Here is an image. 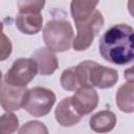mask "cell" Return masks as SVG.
<instances>
[{"instance_id":"cell-7","label":"cell","mask_w":134,"mask_h":134,"mask_svg":"<svg viewBox=\"0 0 134 134\" xmlns=\"http://www.w3.org/2000/svg\"><path fill=\"white\" fill-rule=\"evenodd\" d=\"M70 98L73 108L81 116L91 113L98 104L97 91L92 87H83L77 89Z\"/></svg>"},{"instance_id":"cell-13","label":"cell","mask_w":134,"mask_h":134,"mask_svg":"<svg viewBox=\"0 0 134 134\" xmlns=\"http://www.w3.org/2000/svg\"><path fill=\"white\" fill-rule=\"evenodd\" d=\"M133 92H134L133 82H126L118 88L115 95V102L120 111L126 113H132L134 111Z\"/></svg>"},{"instance_id":"cell-9","label":"cell","mask_w":134,"mask_h":134,"mask_svg":"<svg viewBox=\"0 0 134 134\" xmlns=\"http://www.w3.org/2000/svg\"><path fill=\"white\" fill-rule=\"evenodd\" d=\"M31 59L37 63L38 72L41 75H50L59 67L57 55L46 47H42L36 50L32 53Z\"/></svg>"},{"instance_id":"cell-20","label":"cell","mask_w":134,"mask_h":134,"mask_svg":"<svg viewBox=\"0 0 134 134\" xmlns=\"http://www.w3.org/2000/svg\"><path fill=\"white\" fill-rule=\"evenodd\" d=\"M1 85H2V72L0 70V87H1Z\"/></svg>"},{"instance_id":"cell-14","label":"cell","mask_w":134,"mask_h":134,"mask_svg":"<svg viewBox=\"0 0 134 134\" xmlns=\"http://www.w3.org/2000/svg\"><path fill=\"white\" fill-rule=\"evenodd\" d=\"M98 2L92 1H83V0H74L70 3L71 15L74 21L83 19L89 15H91L96 8Z\"/></svg>"},{"instance_id":"cell-19","label":"cell","mask_w":134,"mask_h":134,"mask_svg":"<svg viewBox=\"0 0 134 134\" xmlns=\"http://www.w3.org/2000/svg\"><path fill=\"white\" fill-rule=\"evenodd\" d=\"M133 69L129 68L127 71H125V79H127V82H133Z\"/></svg>"},{"instance_id":"cell-16","label":"cell","mask_w":134,"mask_h":134,"mask_svg":"<svg viewBox=\"0 0 134 134\" xmlns=\"http://www.w3.org/2000/svg\"><path fill=\"white\" fill-rule=\"evenodd\" d=\"M18 134H49L47 127L39 120H29L21 126Z\"/></svg>"},{"instance_id":"cell-15","label":"cell","mask_w":134,"mask_h":134,"mask_svg":"<svg viewBox=\"0 0 134 134\" xmlns=\"http://www.w3.org/2000/svg\"><path fill=\"white\" fill-rule=\"evenodd\" d=\"M19 127L18 117L12 112H5L0 116V134H13Z\"/></svg>"},{"instance_id":"cell-11","label":"cell","mask_w":134,"mask_h":134,"mask_svg":"<svg viewBox=\"0 0 134 134\" xmlns=\"http://www.w3.org/2000/svg\"><path fill=\"white\" fill-rule=\"evenodd\" d=\"M43 17L41 14L18 13L16 17L17 28L25 35H36L42 29Z\"/></svg>"},{"instance_id":"cell-2","label":"cell","mask_w":134,"mask_h":134,"mask_svg":"<svg viewBox=\"0 0 134 134\" xmlns=\"http://www.w3.org/2000/svg\"><path fill=\"white\" fill-rule=\"evenodd\" d=\"M43 39L52 52H65L72 46L74 32L71 24L64 19H52L43 28Z\"/></svg>"},{"instance_id":"cell-5","label":"cell","mask_w":134,"mask_h":134,"mask_svg":"<svg viewBox=\"0 0 134 134\" xmlns=\"http://www.w3.org/2000/svg\"><path fill=\"white\" fill-rule=\"evenodd\" d=\"M38 73L37 63L30 58H20L16 60L4 75V83L20 88L26 86L35 79Z\"/></svg>"},{"instance_id":"cell-3","label":"cell","mask_w":134,"mask_h":134,"mask_svg":"<svg viewBox=\"0 0 134 134\" xmlns=\"http://www.w3.org/2000/svg\"><path fill=\"white\" fill-rule=\"evenodd\" d=\"M75 22L76 36L72 42V48L76 51H84L90 47L94 38L104 26V17L102 13L95 9L91 15Z\"/></svg>"},{"instance_id":"cell-1","label":"cell","mask_w":134,"mask_h":134,"mask_svg":"<svg viewBox=\"0 0 134 134\" xmlns=\"http://www.w3.org/2000/svg\"><path fill=\"white\" fill-rule=\"evenodd\" d=\"M134 30L128 24H115L107 29L98 43L99 54L115 65H126L133 61Z\"/></svg>"},{"instance_id":"cell-12","label":"cell","mask_w":134,"mask_h":134,"mask_svg":"<svg viewBox=\"0 0 134 134\" xmlns=\"http://www.w3.org/2000/svg\"><path fill=\"white\" fill-rule=\"evenodd\" d=\"M116 116L110 110H103L93 114L89 119L90 129L96 133H107L114 129Z\"/></svg>"},{"instance_id":"cell-17","label":"cell","mask_w":134,"mask_h":134,"mask_svg":"<svg viewBox=\"0 0 134 134\" xmlns=\"http://www.w3.org/2000/svg\"><path fill=\"white\" fill-rule=\"evenodd\" d=\"M17 4L19 13L41 14V10L45 5V1H19Z\"/></svg>"},{"instance_id":"cell-18","label":"cell","mask_w":134,"mask_h":134,"mask_svg":"<svg viewBox=\"0 0 134 134\" xmlns=\"http://www.w3.org/2000/svg\"><path fill=\"white\" fill-rule=\"evenodd\" d=\"M12 42L3 32V24L0 22V61H5L12 53Z\"/></svg>"},{"instance_id":"cell-10","label":"cell","mask_w":134,"mask_h":134,"mask_svg":"<svg viewBox=\"0 0 134 134\" xmlns=\"http://www.w3.org/2000/svg\"><path fill=\"white\" fill-rule=\"evenodd\" d=\"M54 116L55 120L63 127H72L82 118V116L73 108L70 96L63 98L59 103L54 111Z\"/></svg>"},{"instance_id":"cell-6","label":"cell","mask_w":134,"mask_h":134,"mask_svg":"<svg viewBox=\"0 0 134 134\" xmlns=\"http://www.w3.org/2000/svg\"><path fill=\"white\" fill-rule=\"evenodd\" d=\"M89 85L90 87H97L107 89L113 87L118 81V72L113 68H109L98 63L91 61L89 68Z\"/></svg>"},{"instance_id":"cell-8","label":"cell","mask_w":134,"mask_h":134,"mask_svg":"<svg viewBox=\"0 0 134 134\" xmlns=\"http://www.w3.org/2000/svg\"><path fill=\"white\" fill-rule=\"evenodd\" d=\"M27 89L2 84L0 87V105L6 112H15L22 108Z\"/></svg>"},{"instance_id":"cell-4","label":"cell","mask_w":134,"mask_h":134,"mask_svg":"<svg viewBox=\"0 0 134 134\" xmlns=\"http://www.w3.org/2000/svg\"><path fill=\"white\" fill-rule=\"evenodd\" d=\"M55 103V94L45 87L27 89L22 108L34 117H42L48 114Z\"/></svg>"}]
</instances>
